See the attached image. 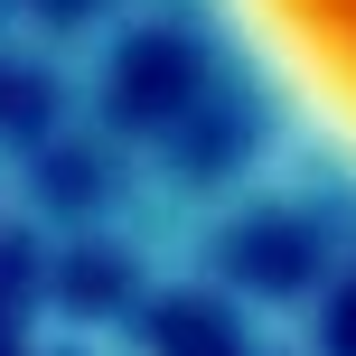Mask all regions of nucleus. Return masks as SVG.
Returning a JSON list of instances; mask_svg holds the SVG:
<instances>
[{
    "label": "nucleus",
    "mask_w": 356,
    "mask_h": 356,
    "mask_svg": "<svg viewBox=\"0 0 356 356\" xmlns=\"http://www.w3.org/2000/svg\"><path fill=\"white\" fill-rule=\"evenodd\" d=\"M282 104L356 160V0H216Z\"/></svg>",
    "instance_id": "f257e3e1"
}]
</instances>
